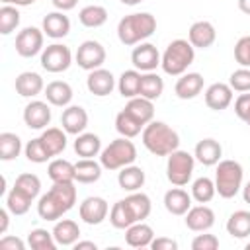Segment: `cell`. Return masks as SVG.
<instances>
[{
    "label": "cell",
    "mask_w": 250,
    "mask_h": 250,
    "mask_svg": "<svg viewBox=\"0 0 250 250\" xmlns=\"http://www.w3.org/2000/svg\"><path fill=\"white\" fill-rule=\"evenodd\" d=\"M154 31H156V20L148 12L129 14V16L121 18L117 23V37L127 47L141 43L143 39L150 37Z\"/></svg>",
    "instance_id": "1"
},
{
    "label": "cell",
    "mask_w": 250,
    "mask_h": 250,
    "mask_svg": "<svg viewBox=\"0 0 250 250\" xmlns=\"http://www.w3.org/2000/svg\"><path fill=\"white\" fill-rule=\"evenodd\" d=\"M143 145L156 156H168L180 146V137L164 121H150L143 129Z\"/></svg>",
    "instance_id": "2"
},
{
    "label": "cell",
    "mask_w": 250,
    "mask_h": 250,
    "mask_svg": "<svg viewBox=\"0 0 250 250\" xmlns=\"http://www.w3.org/2000/svg\"><path fill=\"white\" fill-rule=\"evenodd\" d=\"M195 47L186 39H174L162 53L160 66L170 76H182L195 59Z\"/></svg>",
    "instance_id": "3"
},
{
    "label": "cell",
    "mask_w": 250,
    "mask_h": 250,
    "mask_svg": "<svg viewBox=\"0 0 250 250\" xmlns=\"http://www.w3.org/2000/svg\"><path fill=\"white\" fill-rule=\"evenodd\" d=\"M244 170L236 160H219L215 172V188L217 193L225 199L234 197L242 188Z\"/></svg>",
    "instance_id": "4"
},
{
    "label": "cell",
    "mask_w": 250,
    "mask_h": 250,
    "mask_svg": "<svg viewBox=\"0 0 250 250\" xmlns=\"http://www.w3.org/2000/svg\"><path fill=\"white\" fill-rule=\"evenodd\" d=\"M137 160V148L127 137L111 141L100 154V162L105 170H121Z\"/></svg>",
    "instance_id": "5"
},
{
    "label": "cell",
    "mask_w": 250,
    "mask_h": 250,
    "mask_svg": "<svg viewBox=\"0 0 250 250\" xmlns=\"http://www.w3.org/2000/svg\"><path fill=\"white\" fill-rule=\"evenodd\" d=\"M193 166H195V156H191L188 150L176 148L174 152L168 154V162H166L168 182L174 184V186H180V188L186 186L191 180Z\"/></svg>",
    "instance_id": "6"
},
{
    "label": "cell",
    "mask_w": 250,
    "mask_h": 250,
    "mask_svg": "<svg viewBox=\"0 0 250 250\" xmlns=\"http://www.w3.org/2000/svg\"><path fill=\"white\" fill-rule=\"evenodd\" d=\"M72 62V53L66 45H61V43H53V45H47L41 53V66L47 70V72H64Z\"/></svg>",
    "instance_id": "7"
},
{
    "label": "cell",
    "mask_w": 250,
    "mask_h": 250,
    "mask_svg": "<svg viewBox=\"0 0 250 250\" xmlns=\"http://www.w3.org/2000/svg\"><path fill=\"white\" fill-rule=\"evenodd\" d=\"M76 64L84 70H96V68H102V64L105 62V49L100 41H84L78 51H76Z\"/></svg>",
    "instance_id": "8"
},
{
    "label": "cell",
    "mask_w": 250,
    "mask_h": 250,
    "mask_svg": "<svg viewBox=\"0 0 250 250\" xmlns=\"http://www.w3.org/2000/svg\"><path fill=\"white\" fill-rule=\"evenodd\" d=\"M43 29L37 27H23L18 35H16V53L20 57H35L39 51H43Z\"/></svg>",
    "instance_id": "9"
},
{
    "label": "cell",
    "mask_w": 250,
    "mask_h": 250,
    "mask_svg": "<svg viewBox=\"0 0 250 250\" xmlns=\"http://www.w3.org/2000/svg\"><path fill=\"white\" fill-rule=\"evenodd\" d=\"M162 57L158 53V49L152 45V43H141L139 47L133 49L131 53V62L137 70H143V72H152L158 64H160Z\"/></svg>",
    "instance_id": "10"
},
{
    "label": "cell",
    "mask_w": 250,
    "mask_h": 250,
    "mask_svg": "<svg viewBox=\"0 0 250 250\" xmlns=\"http://www.w3.org/2000/svg\"><path fill=\"white\" fill-rule=\"evenodd\" d=\"M107 211H109V205L104 197H98V195H92V197H86L82 203H80V219L86 223V225H100L104 223V219L107 217Z\"/></svg>",
    "instance_id": "11"
},
{
    "label": "cell",
    "mask_w": 250,
    "mask_h": 250,
    "mask_svg": "<svg viewBox=\"0 0 250 250\" xmlns=\"http://www.w3.org/2000/svg\"><path fill=\"white\" fill-rule=\"evenodd\" d=\"M86 86L90 90V94L98 96V98H104V96H109L115 88V78L109 70L105 68H96V70H90L88 78H86Z\"/></svg>",
    "instance_id": "12"
},
{
    "label": "cell",
    "mask_w": 250,
    "mask_h": 250,
    "mask_svg": "<svg viewBox=\"0 0 250 250\" xmlns=\"http://www.w3.org/2000/svg\"><path fill=\"white\" fill-rule=\"evenodd\" d=\"M215 225V213L211 207L207 205H195L189 207V211L186 213V227L189 230L195 232H205Z\"/></svg>",
    "instance_id": "13"
},
{
    "label": "cell",
    "mask_w": 250,
    "mask_h": 250,
    "mask_svg": "<svg viewBox=\"0 0 250 250\" xmlns=\"http://www.w3.org/2000/svg\"><path fill=\"white\" fill-rule=\"evenodd\" d=\"M23 121H25V125L29 129H35V131L37 129H45L49 125V121H51L49 105L45 102H39V100L29 102L25 105V109H23Z\"/></svg>",
    "instance_id": "14"
},
{
    "label": "cell",
    "mask_w": 250,
    "mask_h": 250,
    "mask_svg": "<svg viewBox=\"0 0 250 250\" xmlns=\"http://www.w3.org/2000/svg\"><path fill=\"white\" fill-rule=\"evenodd\" d=\"M232 102V88L223 82H215L205 90V104L213 111L227 109Z\"/></svg>",
    "instance_id": "15"
},
{
    "label": "cell",
    "mask_w": 250,
    "mask_h": 250,
    "mask_svg": "<svg viewBox=\"0 0 250 250\" xmlns=\"http://www.w3.org/2000/svg\"><path fill=\"white\" fill-rule=\"evenodd\" d=\"M61 125L68 135H80L88 125V113L82 105H68L61 115Z\"/></svg>",
    "instance_id": "16"
},
{
    "label": "cell",
    "mask_w": 250,
    "mask_h": 250,
    "mask_svg": "<svg viewBox=\"0 0 250 250\" xmlns=\"http://www.w3.org/2000/svg\"><path fill=\"white\" fill-rule=\"evenodd\" d=\"M203 90V76L199 72H184L176 86H174V92L180 100H193L195 96H199Z\"/></svg>",
    "instance_id": "17"
},
{
    "label": "cell",
    "mask_w": 250,
    "mask_h": 250,
    "mask_svg": "<svg viewBox=\"0 0 250 250\" xmlns=\"http://www.w3.org/2000/svg\"><path fill=\"white\" fill-rule=\"evenodd\" d=\"M217 39V31L209 21H195L188 31V41L197 49H209Z\"/></svg>",
    "instance_id": "18"
},
{
    "label": "cell",
    "mask_w": 250,
    "mask_h": 250,
    "mask_svg": "<svg viewBox=\"0 0 250 250\" xmlns=\"http://www.w3.org/2000/svg\"><path fill=\"white\" fill-rule=\"evenodd\" d=\"M164 207L172 215H186L191 207V195L186 189H182L180 186L172 188L164 193Z\"/></svg>",
    "instance_id": "19"
},
{
    "label": "cell",
    "mask_w": 250,
    "mask_h": 250,
    "mask_svg": "<svg viewBox=\"0 0 250 250\" xmlns=\"http://www.w3.org/2000/svg\"><path fill=\"white\" fill-rule=\"evenodd\" d=\"M70 31V20L62 12H51L43 18V33L53 39H62Z\"/></svg>",
    "instance_id": "20"
},
{
    "label": "cell",
    "mask_w": 250,
    "mask_h": 250,
    "mask_svg": "<svg viewBox=\"0 0 250 250\" xmlns=\"http://www.w3.org/2000/svg\"><path fill=\"white\" fill-rule=\"evenodd\" d=\"M154 238V230L145 225L143 221H137L133 223L131 227L125 229V242L131 246V248H145V246H150Z\"/></svg>",
    "instance_id": "21"
},
{
    "label": "cell",
    "mask_w": 250,
    "mask_h": 250,
    "mask_svg": "<svg viewBox=\"0 0 250 250\" xmlns=\"http://www.w3.org/2000/svg\"><path fill=\"white\" fill-rule=\"evenodd\" d=\"M223 154V146L219 145V141L215 139H203L195 145V158L197 162H201L203 166H215L221 160Z\"/></svg>",
    "instance_id": "22"
},
{
    "label": "cell",
    "mask_w": 250,
    "mask_h": 250,
    "mask_svg": "<svg viewBox=\"0 0 250 250\" xmlns=\"http://www.w3.org/2000/svg\"><path fill=\"white\" fill-rule=\"evenodd\" d=\"M127 113H131L141 125H146L152 121L154 117V105H152V100H146L143 96H135L127 102V105L123 107Z\"/></svg>",
    "instance_id": "23"
},
{
    "label": "cell",
    "mask_w": 250,
    "mask_h": 250,
    "mask_svg": "<svg viewBox=\"0 0 250 250\" xmlns=\"http://www.w3.org/2000/svg\"><path fill=\"white\" fill-rule=\"evenodd\" d=\"M45 98L51 105H57V107H64L70 104L72 100V88L68 82H62V80H53L47 84L45 88Z\"/></svg>",
    "instance_id": "24"
},
{
    "label": "cell",
    "mask_w": 250,
    "mask_h": 250,
    "mask_svg": "<svg viewBox=\"0 0 250 250\" xmlns=\"http://www.w3.org/2000/svg\"><path fill=\"white\" fill-rule=\"evenodd\" d=\"M102 162H96L94 158H80L74 164V180L80 184H94L102 176Z\"/></svg>",
    "instance_id": "25"
},
{
    "label": "cell",
    "mask_w": 250,
    "mask_h": 250,
    "mask_svg": "<svg viewBox=\"0 0 250 250\" xmlns=\"http://www.w3.org/2000/svg\"><path fill=\"white\" fill-rule=\"evenodd\" d=\"M51 197L66 211H70L76 203V188L74 182H53V188L49 189Z\"/></svg>",
    "instance_id": "26"
},
{
    "label": "cell",
    "mask_w": 250,
    "mask_h": 250,
    "mask_svg": "<svg viewBox=\"0 0 250 250\" xmlns=\"http://www.w3.org/2000/svg\"><path fill=\"white\" fill-rule=\"evenodd\" d=\"M53 236H55L57 244H61V246H74V242L80 238L78 223H74L70 219L57 221L55 229H53Z\"/></svg>",
    "instance_id": "27"
},
{
    "label": "cell",
    "mask_w": 250,
    "mask_h": 250,
    "mask_svg": "<svg viewBox=\"0 0 250 250\" xmlns=\"http://www.w3.org/2000/svg\"><path fill=\"white\" fill-rule=\"evenodd\" d=\"M43 90V78L37 72H21L16 78V92L21 98H33L37 94H41Z\"/></svg>",
    "instance_id": "28"
},
{
    "label": "cell",
    "mask_w": 250,
    "mask_h": 250,
    "mask_svg": "<svg viewBox=\"0 0 250 250\" xmlns=\"http://www.w3.org/2000/svg\"><path fill=\"white\" fill-rule=\"evenodd\" d=\"M117 182H119V188L125 189V191H137L143 188L145 184V170L141 166H123L119 176H117Z\"/></svg>",
    "instance_id": "29"
},
{
    "label": "cell",
    "mask_w": 250,
    "mask_h": 250,
    "mask_svg": "<svg viewBox=\"0 0 250 250\" xmlns=\"http://www.w3.org/2000/svg\"><path fill=\"white\" fill-rule=\"evenodd\" d=\"M39 139H41L43 146L47 148V152H49L51 156H57V154H61V152L66 148V131H62V129H59V127H49V129H45Z\"/></svg>",
    "instance_id": "30"
},
{
    "label": "cell",
    "mask_w": 250,
    "mask_h": 250,
    "mask_svg": "<svg viewBox=\"0 0 250 250\" xmlns=\"http://www.w3.org/2000/svg\"><path fill=\"white\" fill-rule=\"evenodd\" d=\"M102 150V141L94 133H80L74 141V152L80 158H94Z\"/></svg>",
    "instance_id": "31"
},
{
    "label": "cell",
    "mask_w": 250,
    "mask_h": 250,
    "mask_svg": "<svg viewBox=\"0 0 250 250\" xmlns=\"http://www.w3.org/2000/svg\"><path fill=\"white\" fill-rule=\"evenodd\" d=\"M227 232L232 238L250 236V211H234L227 221Z\"/></svg>",
    "instance_id": "32"
},
{
    "label": "cell",
    "mask_w": 250,
    "mask_h": 250,
    "mask_svg": "<svg viewBox=\"0 0 250 250\" xmlns=\"http://www.w3.org/2000/svg\"><path fill=\"white\" fill-rule=\"evenodd\" d=\"M164 92V80L156 74V72H145L141 74V88H139V96L146 98V100H158Z\"/></svg>",
    "instance_id": "33"
},
{
    "label": "cell",
    "mask_w": 250,
    "mask_h": 250,
    "mask_svg": "<svg viewBox=\"0 0 250 250\" xmlns=\"http://www.w3.org/2000/svg\"><path fill=\"white\" fill-rule=\"evenodd\" d=\"M109 223L115 229H123V230L127 227H131L133 223H137V219H135V215H133V211L125 199H119L117 203H113V207L109 211Z\"/></svg>",
    "instance_id": "34"
},
{
    "label": "cell",
    "mask_w": 250,
    "mask_h": 250,
    "mask_svg": "<svg viewBox=\"0 0 250 250\" xmlns=\"http://www.w3.org/2000/svg\"><path fill=\"white\" fill-rule=\"evenodd\" d=\"M21 152V139L16 133H0V160L10 162L14 158H18Z\"/></svg>",
    "instance_id": "35"
},
{
    "label": "cell",
    "mask_w": 250,
    "mask_h": 250,
    "mask_svg": "<svg viewBox=\"0 0 250 250\" xmlns=\"http://www.w3.org/2000/svg\"><path fill=\"white\" fill-rule=\"evenodd\" d=\"M78 20L84 27H102L107 21V10L104 6H84L78 14Z\"/></svg>",
    "instance_id": "36"
},
{
    "label": "cell",
    "mask_w": 250,
    "mask_h": 250,
    "mask_svg": "<svg viewBox=\"0 0 250 250\" xmlns=\"http://www.w3.org/2000/svg\"><path fill=\"white\" fill-rule=\"evenodd\" d=\"M119 94L127 100L139 96V88H141V72L139 70H123L117 82Z\"/></svg>",
    "instance_id": "37"
},
{
    "label": "cell",
    "mask_w": 250,
    "mask_h": 250,
    "mask_svg": "<svg viewBox=\"0 0 250 250\" xmlns=\"http://www.w3.org/2000/svg\"><path fill=\"white\" fill-rule=\"evenodd\" d=\"M115 129L121 137H127V139H133L141 133V129H145V125H141L131 113H127L125 109H121L117 115H115Z\"/></svg>",
    "instance_id": "38"
},
{
    "label": "cell",
    "mask_w": 250,
    "mask_h": 250,
    "mask_svg": "<svg viewBox=\"0 0 250 250\" xmlns=\"http://www.w3.org/2000/svg\"><path fill=\"white\" fill-rule=\"evenodd\" d=\"M31 201L33 199L29 195H25L21 189H18L16 186L6 195V207H8V211L12 215H25L29 211V207H31Z\"/></svg>",
    "instance_id": "39"
},
{
    "label": "cell",
    "mask_w": 250,
    "mask_h": 250,
    "mask_svg": "<svg viewBox=\"0 0 250 250\" xmlns=\"http://www.w3.org/2000/svg\"><path fill=\"white\" fill-rule=\"evenodd\" d=\"M125 201L131 207V211H133V215H135L137 221H145L150 215L152 205H150V197L146 193H143V191H131V195H127Z\"/></svg>",
    "instance_id": "40"
},
{
    "label": "cell",
    "mask_w": 250,
    "mask_h": 250,
    "mask_svg": "<svg viewBox=\"0 0 250 250\" xmlns=\"http://www.w3.org/2000/svg\"><path fill=\"white\" fill-rule=\"evenodd\" d=\"M47 172H49V178L53 182H74V164L68 160L55 158L49 164Z\"/></svg>",
    "instance_id": "41"
},
{
    "label": "cell",
    "mask_w": 250,
    "mask_h": 250,
    "mask_svg": "<svg viewBox=\"0 0 250 250\" xmlns=\"http://www.w3.org/2000/svg\"><path fill=\"white\" fill-rule=\"evenodd\" d=\"M37 213L43 221H57L64 215V209L51 197V193L47 191L45 195L39 197V203H37Z\"/></svg>",
    "instance_id": "42"
},
{
    "label": "cell",
    "mask_w": 250,
    "mask_h": 250,
    "mask_svg": "<svg viewBox=\"0 0 250 250\" xmlns=\"http://www.w3.org/2000/svg\"><path fill=\"white\" fill-rule=\"evenodd\" d=\"M217 193V188H215V182L209 180V178H197L193 184H191V197L197 201V203H209Z\"/></svg>",
    "instance_id": "43"
},
{
    "label": "cell",
    "mask_w": 250,
    "mask_h": 250,
    "mask_svg": "<svg viewBox=\"0 0 250 250\" xmlns=\"http://www.w3.org/2000/svg\"><path fill=\"white\" fill-rule=\"evenodd\" d=\"M27 244L33 250H55L57 248V240L53 232H49L47 229H33L27 234Z\"/></svg>",
    "instance_id": "44"
},
{
    "label": "cell",
    "mask_w": 250,
    "mask_h": 250,
    "mask_svg": "<svg viewBox=\"0 0 250 250\" xmlns=\"http://www.w3.org/2000/svg\"><path fill=\"white\" fill-rule=\"evenodd\" d=\"M20 25V12L12 4H4L0 8V33L10 35Z\"/></svg>",
    "instance_id": "45"
},
{
    "label": "cell",
    "mask_w": 250,
    "mask_h": 250,
    "mask_svg": "<svg viewBox=\"0 0 250 250\" xmlns=\"http://www.w3.org/2000/svg\"><path fill=\"white\" fill-rule=\"evenodd\" d=\"M18 189H21L25 195H29L31 199H35L41 191V180L35 176V174H20L16 178V184H14Z\"/></svg>",
    "instance_id": "46"
},
{
    "label": "cell",
    "mask_w": 250,
    "mask_h": 250,
    "mask_svg": "<svg viewBox=\"0 0 250 250\" xmlns=\"http://www.w3.org/2000/svg\"><path fill=\"white\" fill-rule=\"evenodd\" d=\"M25 156H27L29 162H35V164H43V162H47L51 158V154L47 152V148L43 146V143H41L39 137L37 139H31L25 145Z\"/></svg>",
    "instance_id": "47"
},
{
    "label": "cell",
    "mask_w": 250,
    "mask_h": 250,
    "mask_svg": "<svg viewBox=\"0 0 250 250\" xmlns=\"http://www.w3.org/2000/svg\"><path fill=\"white\" fill-rule=\"evenodd\" d=\"M229 86L236 92H250V68L242 66L234 70L229 78Z\"/></svg>",
    "instance_id": "48"
},
{
    "label": "cell",
    "mask_w": 250,
    "mask_h": 250,
    "mask_svg": "<svg viewBox=\"0 0 250 250\" xmlns=\"http://www.w3.org/2000/svg\"><path fill=\"white\" fill-rule=\"evenodd\" d=\"M234 59L240 66L250 68V35L240 37L234 45Z\"/></svg>",
    "instance_id": "49"
},
{
    "label": "cell",
    "mask_w": 250,
    "mask_h": 250,
    "mask_svg": "<svg viewBox=\"0 0 250 250\" xmlns=\"http://www.w3.org/2000/svg\"><path fill=\"white\" fill-rule=\"evenodd\" d=\"M193 250H217L219 248V238L215 234H197L191 240Z\"/></svg>",
    "instance_id": "50"
},
{
    "label": "cell",
    "mask_w": 250,
    "mask_h": 250,
    "mask_svg": "<svg viewBox=\"0 0 250 250\" xmlns=\"http://www.w3.org/2000/svg\"><path fill=\"white\" fill-rule=\"evenodd\" d=\"M234 113L246 123L250 119V94L242 92L234 102Z\"/></svg>",
    "instance_id": "51"
},
{
    "label": "cell",
    "mask_w": 250,
    "mask_h": 250,
    "mask_svg": "<svg viewBox=\"0 0 250 250\" xmlns=\"http://www.w3.org/2000/svg\"><path fill=\"white\" fill-rule=\"evenodd\" d=\"M150 248L152 250H178V242L168 236H158V238H152Z\"/></svg>",
    "instance_id": "52"
},
{
    "label": "cell",
    "mask_w": 250,
    "mask_h": 250,
    "mask_svg": "<svg viewBox=\"0 0 250 250\" xmlns=\"http://www.w3.org/2000/svg\"><path fill=\"white\" fill-rule=\"evenodd\" d=\"M0 248H4V250H23L25 242L18 236H4L0 240Z\"/></svg>",
    "instance_id": "53"
},
{
    "label": "cell",
    "mask_w": 250,
    "mask_h": 250,
    "mask_svg": "<svg viewBox=\"0 0 250 250\" xmlns=\"http://www.w3.org/2000/svg\"><path fill=\"white\" fill-rule=\"evenodd\" d=\"M53 2V6L57 8V10H61V12H68V10H72L76 4H78V0H51Z\"/></svg>",
    "instance_id": "54"
},
{
    "label": "cell",
    "mask_w": 250,
    "mask_h": 250,
    "mask_svg": "<svg viewBox=\"0 0 250 250\" xmlns=\"http://www.w3.org/2000/svg\"><path fill=\"white\" fill-rule=\"evenodd\" d=\"M8 213H10L8 207L6 209H0V234H4L8 230V221H10L8 219Z\"/></svg>",
    "instance_id": "55"
},
{
    "label": "cell",
    "mask_w": 250,
    "mask_h": 250,
    "mask_svg": "<svg viewBox=\"0 0 250 250\" xmlns=\"http://www.w3.org/2000/svg\"><path fill=\"white\" fill-rule=\"evenodd\" d=\"M86 248L96 250L98 246H96V242H92V240H76V242H74V250H86Z\"/></svg>",
    "instance_id": "56"
},
{
    "label": "cell",
    "mask_w": 250,
    "mask_h": 250,
    "mask_svg": "<svg viewBox=\"0 0 250 250\" xmlns=\"http://www.w3.org/2000/svg\"><path fill=\"white\" fill-rule=\"evenodd\" d=\"M238 8H240V12L250 16V0H238Z\"/></svg>",
    "instance_id": "57"
},
{
    "label": "cell",
    "mask_w": 250,
    "mask_h": 250,
    "mask_svg": "<svg viewBox=\"0 0 250 250\" xmlns=\"http://www.w3.org/2000/svg\"><path fill=\"white\" fill-rule=\"evenodd\" d=\"M242 197H244V203H250V182L242 188Z\"/></svg>",
    "instance_id": "58"
},
{
    "label": "cell",
    "mask_w": 250,
    "mask_h": 250,
    "mask_svg": "<svg viewBox=\"0 0 250 250\" xmlns=\"http://www.w3.org/2000/svg\"><path fill=\"white\" fill-rule=\"evenodd\" d=\"M4 4H16V6H29V0H2Z\"/></svg>",
    "instance_id": "59"
},
{
    "label": "cell",
    "mask_w": 250,
    "mask_h": 250,
    "mask_svg": "<svg viewBox=\"0 0 250 250\" xmlns=\"http://www.w3.org/2000/svg\"><path fill=\"white\" fill-rule=\"evenodd\" d=\"M143 0H121V4H125V6H137V4H141Z\"/></svg>",
    "instance_id": "60"
},
{
    "label": "cell",
    "mask_w": 250,
    "mask_h": 250,
    "mask_svg": "<svg viewBox=\"0 0 250 250\" xmlns=\"http://www.w3.org/2000/svg\"><path fill=\"white\" fill-rule=\"evenodd\" d=\"M246 250H250V242H248V244H246Z\"/></svg>",
    "instance_id": "61"
},
{
    "label": "cell",
    "mask_w": 250,
    "mask_h": 250,
    "mask_svg": "<svg viewBox=\"0 0 250 250\" xmlns=\"http://www.w3.org/2000/svg\"><path fill=\"white\" fill-rule=\"evenodd\" d=\"M246 125H250V119H248V121H246Z\"/></svg>",
    "instance_id": "62"
},
{
    "label": "cell",
    "mask_w": 250,
    "mask_h": 250,
    "mask_svg": "<svg viewBox=\"0 0 250 250\" xmlns=\"http://www.w3.org/2000/svg\"><path fill=\"white\" fill-rule=\"evenodd\" d=\"M33 2H35V0H31V4H33Z\"/></svg>",
    "instance_id": "63"
}]
</instances>
